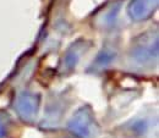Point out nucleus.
<instances>
[{"instance_id":"obj_3","label":"nucleus","mask_w":159,"mask_h":138,"mask_svg":"<svg viewBox=\"0 0 159 138\" xmlns=\"http://www.w3.org/2000/svg\"><path fill=\"white\" fill-rule=\"evenodd\" d=\"M129 131L135 136V138H143V136H146L148 132V122L143 118L135 120L130 125Z\"/></svg>"},{"instance_id":"obj_1","label":"nucleus","mask_w":159,"mask_h":138,"mask_svg":"<svg viewBox=\"0 0 159 138\" xmlns=\"http://www.w3.org/2000/svg\"><path fill=\"white\" fill-rule=\"evenodd\" d=\"M70 131L76 138H94L97 130L88 110H80L70 122Z\"/></svg>"},{"instance_id":"obj_4","label":"nucleus","mask_w":159,"mask_h":138,"mask_svg":"<svg viewBox=\"0 0 159 138\" xmlns=\"http://www.w3.org/2000/svg\"><path fill=\"white\" fill-rule=\"evenodd\" d=\"M6 135V130H5V126L2 123V118H0V138H4Z\"/></svg>"},{"instance_id":"obj_2","label":"nucleus","mask_w":159,"mask_h":138,"mask_svg":"<svg viewBox=\"0 0 159 138\" xmlns=\"http://www.w3.org/2000/svg\"><path fill=\"white\" fill-rule=\"evenodd\" d=\"M37 106H38V101L34 96H22L19 101H17V111L20 113L21 118L30 121L34 118L36 113H37Z\"/></svg>"}]
</instances>
